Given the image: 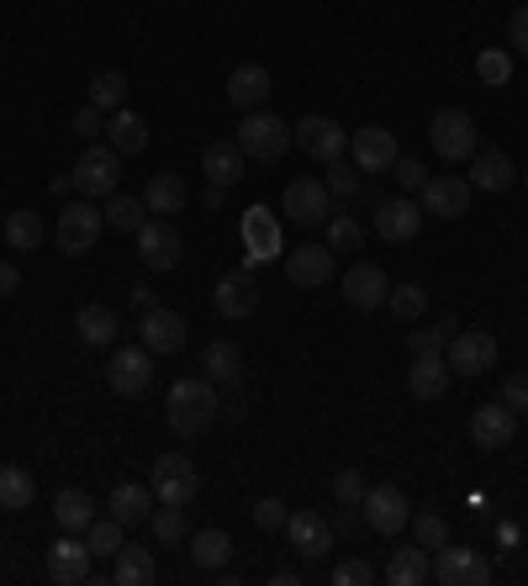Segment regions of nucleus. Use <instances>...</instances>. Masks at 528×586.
I'll return each mask as SVG.
<instances>
[{
    "instance_id": "obj_27",
    "label": "nucleus",
    "mask_w": 528,
    "mask_h": 586,
    "mask_svg": "<svg viewBox=\"0 0 528 586\" xmlns=\"http://www.w3.org/2000/svg\"><path fill=\"white\" fill-rule=\"evenodd\" d=\"M264 96H270V69L264 64H238L227 75V101L238 106V111H260Z\"/></svg>"
},
{
    "instance_id": "obj_8",
    "label": "nucleus",
    "mask_w": 528,
    "mask_h": 586,
    "mask_svg": "<svg viewBox=\"0 0 528 586\" xmlns=\"http://www.w3.org/2000/svg\"><path fill=\"white\" fill-rule=\"evenodd\" d=\"M148 491H154V502L190 507L196 502V491H202V476H196V466H190L185 455H159V460H154V481H148Z\"/></svg>"
},
{
    "instance_id": "obj_20",
    "label": "nucleus",
    "mask_w": 528,
    "mask_h": 586,
    "mask_svg": "<svg viewBox=\"0 0 528 586\" xmlns=\"http://www.w3.org/2000/svg\"><path fill=\"white\" fill-rule=\"evenodd\" d=\"M423 206L412 202V196H391V202H381V212H375V233L387 243H412L418 233H423Z\"/></svg>"
},
{
    "instance_id": "obj_23",
    "label": "nucleus",
    "mask_w": 528,
    "mask_h": 586,
    "mask_svg": "<svg viewBox=\"0 0 528 586\" xmlns=\"http://www.w3.org/2000/svg\"><path fill=\"white\" fill-rule=\"evenodd\" d=\"M138 339L154 349V354H180V344H185V318H180V312H169V306H154V312H143Z\"/></svg>"
},
{
    "instance_id": "obj_42",
    "label": "nucleus",
    "mask_w": 528,
    "mask_h": 586,
    "mask_svg": "<svg viewBox=\"0 0 528 586\" xmlns=\"http://www.w3.org/2000/svg\"><path fill=\"white\" fill-rule=\"evenodd\" d=\"M143 212L148 206H138V196H106V227H117V233H138L143 227Z\"/></svg>"
},
{
    "instance_id": "obj_22",
    "label": "nucleus",
    "mask_w": 528,
    "mask_h": 586,
    "mask_svg": "<svg viewBox=\"0 0 528 586\" xmlns=\"http://www.w3.org/2000/svg\"><path fill=\"white\" fill-rule=\"evenodd\" d=\"M285 281L291 285H327L333 281V248L327 243H302L285 254Z\"/></svg>"
},
{
    "instance_id": "obj_54",
    "label": "nucleus",
    "mask_w": 528,
    "mask_h": 586,
    "mask_svg": "<svg viewBox=\"0 0 528 586\" xmlns=\"http://www.w3.org/2000/svg\"><path fill=\"white\" fill-rule=\"evenodd\" d=\"M502 402H508L512 412H528V375H524V370L502 381Z\"/></svg>"
},
{
    "instance_id": "obj_55",
    "label": "nucleus",
    "mask_w": 528,
    "mask_h": 586,
    "mask_svg": "<svg viewBox=\"0 0 528 586\" xmlns=\"http://www.w3.org/2000/svg\"><path fill=\"white\" fill-rule=\"evenodd\" d=\"M508 38H512V48H518V53H528V6H518V11H512Z\"/></svg>"
},
{
    "instance_id": "obj_45",
    "label": "nucleus",
    "mask_w": 528,
    "mask_h": 586,
    "mask_svg": "<svg viewBox=\"0 0 528 586\" xmlns=\"http://www.w3.org/2000/svg\"><path fill=\"white\" fill-rule=\"evenodd\" d=\"M323 185L333 191V202H354V196H360V169H349V159H333Z\"/></svg>"
},
{
    "instance_id": "obj_26",
    "label": "nucleus",
    "mask_w": 528,
    "mask_h": 586,
    "mask_svg": "<svg viewBox=\"0 0 528 586\" xmlns=\"http://www.w3.org/2000/svg\"><path fill=\"white\" fill-rule=\"evenodd\" d=\"M391 586H423L433 582V555L423 545H397L387 555V570H381Z\"/></svg>"
},
{
    "instance_id": "obj_24",
    "label": "nucleus",
    "mask_w": 528,
    "mask_h": 586,
    "mask_svg": "<svg viewBox=\"0 0 528 586\" xmlns=\"http://www.w3.org/2000/svg\"><path fill=\"white\" fill-rule=\"evenodd\" d=\"M470 185L502 196V191L518 185V164H512L508 154H497V148H476V159H470Z\"/></svg>"
},
{
    "instance_id": "obj_51",
    "label": "nucleus",
    "mask_w": 528,
    "mask_h": 586,
    "mask_svg": "<svg viewBox=\"0 0 528 586\" xmlns=\"http://www.w3.org/2000/svg\"><path fill=\"white\" fill-rule=\"evenodd\" d=\"M285 518H291V512H285L281 497H260V502H254V528H264V534L285 528Z\"/></svg>"
},
{
    "instance_id": "obj_57",
    "label": "nucleus",
    "mask_w": 528,
    "mask_h": 586,
    "mask_svg": "<svg viewBox=\"0 0 528 586\" xmlns=\"http://www.w3.org/2000/svg\"><path fill=\"white\" fill-rule=\"evenodd\" d=\"M439 344H444V339H439V328H428V333H412V339H407V349H412V354H433Z\"/></svg>"
},
{
    "instance_id": "obj_16",
    "label": "nucleus",
    "mask_w": 528,
    "mask_h": 586,
    "mask_svg": "<svg viewBox=\"0 0 528 586\" xmlns=\"http://www.w3.org/2000/svg\"><path fill=\"white\" fill-rule=\"evenodd\" d=\"M90 560H96L90 545L75 539V534H63V528H59V539L48 545V576H53L59 586H85L90 582Z\"/></svg>"
},
{
    "instance_id": "obj_1",
    "label": "nucleus",
    "mask_w": 528,
    "mask_h": 586,
    "mask_svg": "<svg viewBox=\"0 0 528 586\" xmlns=\"http://www.w3.org/2000/svg\"><path fill=\"white\" fill-rule=\"evenodd\" d=\"M217 412H223V397H217V385L206 381H175L169 385V402H164V418L169 428L180 433V439H196L206 428L217 423Z\"/></svg>"
},
{
    "instance_id": "obj_15",
    "label": "nucleus",
    "mask_w": 528,
    "mask_h": 586,
    "mask_svg": "<svg viewBox=\"0 0 528 586\" xmlns=\"http://www.w3.org/2000/svg\"><path fill=\"white\" fill-rule=\"evenodd\" d=\"M291 133H296V148H302L306 159L333 164V159H344V148H349V133L333 117H302Z\"/></svg>"
},
{
    "instance_id": "obj_19",
    "label": "nucleus",
    "mask_w": 528,
    "mask_h": 586,
    "mask_svg": "<svg viewBox=\"0 0 528 586\" xmlns=\"http://www.w3.org/2000/svg\"><path fill=\"white\" fill-rule=\"evenodd\" d=\"M518 433V412L508 402H487L470 412V445L476 449H508Z\"/></svg>"
},
{
    "instance_id": "obj_9",
    "label": "nucleus",
    "mask_w": 528,
    "mask_h": 586,
    "mask_svg": "<svg viewBox=\"0 0 528 586\" xmlns=\"http://www.w3.org/2000/svg\"><path fill=\"white\" fill-rule=\"evenodd\" d=\"M281 212L296 227H327V217H333V191H327L323 180H291L281 196Z\"/></svg>"
},
{
    "instance_id": "obj_46",
    "label": "nucleus",
    "mask_w": 528,
    "mask_h": 586,
    "mask_svg": "<svg viewBox=\"0 0 528 586\" xmlns=\"http://www.w3.org/2000/svg\"><path fill=\"white\" fill-rule=\"evenodd\" d=\"M391 175H397V185H402V196H418V191L428 185V164H423V159H412V154H397Z\"/></svg>"
},
{
    "instance_id": "obj_5",
    "label": "nucleus",
    "mask_w": 528,
    "mask_h": 586,
    "mask_svg": "<svg viewBox=\"0 0 528 586\" xmlns=\"http://www.w3.org/2000/svg\"><path fill=\"white\" fill-rule=\"evenodd\" d=\"M106 227V212H96V202L85 196V202L63 206L59 223H53V243H59V254H90L96 238H101Z\"/></svg>"
},
{
    "instance_id": "obj_38",
    "label": "nucleus",
    "mask_w": 528,
    "mask_h": 586,
    "mask_svg": "<svg viewBox=\"0 0 528 586\" xmlns=\"http://www.w3.org/2000/svg\"><path fill=\"white\" fill-rule=\"evenodd\" d=\"M32 497H38V481H32V470L0 466V512H21V507H32Z\"/></svg>"
},
{
    "instance_id": "obj_50",
    "label": "nucleus",
    "mask_w": 528,
    "mask_h": 586,
    "mask_svg": "<svg viewBox=\"0 0 528 586\" xmlns=\"http://www.w3.org/2000/svg\"><path fill=\"white\" fill-rule=\"evenodd\" d=\"M365 491H370V486H365V476H360L354 466L333 476V497H339L344 507H360V502H365Z\"/></svg>"
},
{
    "instance_id": "obj_4",
    "label": "nucleus",
    "mask_w": 528,
    "mask_h": 586,
    "mask_svg": "<svg viewBox=\"0 0 528 586\" xmlns=\"http://www.w3.org/2000/svg\"><path fill=\"white\" fill-rule=\"evenodd\" d=\"M428 143H433V154H439L444 164H470L476 159V117L460 111V106L433 111V121H428Z\"/></svg>"
},
{
    "instance_id": "obj_13",
    "label": "nucleus",
    "mask_w": 528,
    "mask_h": 586,
    "mask_svg": "<svg viewBox=\"0 0 528 586\" xmlns=\"http://www.w3.org/2000/svg\"><path fill=\"white\" fill-rule=\"evenodd\" d=\"M397 133L391 127H360L354 138H349V159L354 169H365V175H391V164H397Z\"/></svg>"
},
{
    "instance_id": "obj_53",
    "label": "nucleus",
    "mask_w": 528,
    "mask_h": 586,
    "mask_svg": "<svg viewBox=\"0 0 528 586\" xmlns=\"http://www.w3.org/2000/svg\"><path fill=\"white\" fill-rule=\"evenodd\" d=\"M75 133H80L85 143H96L106 133V111H96V106H85V111H75V121H69Z\"/></svg>"
},
{
    "instance_id": "obj_21",
    "label": "nucleus",
    "mask_w": 528,
    "mask_h": 586,
    "mask_svg": "<svg viewBox=\"0 0 528 586\" xmlns=\"http://www.w3.org/2000/svg\"><path fill=\"white\" fill-rule=\"evenodd\" d=\"M391 285L387 275H381V264H349L344 275V302L354 306V312H375V306H387Z\"/></svg>"
},
{
    "instance_id": "obj_33",
    "label": "nucleus",
    "mask_w": 528,
    "mask_h": 586,
    "mask_svg": "<svg viewBox=\"0 0 528 586\" xmlns=\"http://www.w3.org/2000/svg\"><path fill=\"white\" fill-rule=\"evenodd\" d=\"M111 560H117V570H111V582H117V586H148L154 576H159L154 549H143V545H123Z\"/></svg>"
},
{
    "instance_id": "obj_58",
    "label": "nucleus",
    "mask_w": 528,
    "mask_h": 586,
    "mask_svg": "<svg viewBox=\"0 0 528 586\" xmlns=\"http://www.w3.org/2000/svg\"><path fill=\"white\" fill-rule=\"evenodd\" d=\"M17 285H21V270H17L11 260H6V264H0V296H11Z\"/></svg>"
},
{
    "instance_id": "obj_49",
    "label": "nucleus",
    "mask_w": 528,
    "mask_h": 586,
    "mask_svg": "<svg viewBox=\"0 0 528 586\" xmlns=\"http://www.w3.org/2000/svg\"><path fill=\"white\" fill-rule=\"evenodd\" d=\"M476 75H481L487 85H508L512 80V59L502 53V48H487V53L476 59Z\"/></svg>"
},
{
    "instance_id": "obj_36",
    "label": "nucleus",
    "mask_w": 528,
    "mask_h": 586,
    "mask_svg": "<svg viewBox=\"0 0 528 586\" xmlns=\"http://www.w3.org/2000/svg\"><path fill=\"white\" fill-rule=\"evenodd\" d=\"M75 333H80L85 344H96V349H106L111 344V339H117V333H123V323H117V312H111V306H80V312H75Z\"/></svg>"
},
{
    "instance_id": "obj_29",
    "label": "nucleus",
    "mask_w": 528,
    "mask_h": 586,
    "mask_svg": "<svg viewBox=\"0 0 528 586\" xmlns=\"http://www.w3.org/2000/svg\"><path fill=\"white\" fill-rule=\"evenodd\" d=\"M244 148L238 143H206V154H202V169H206V180L212 185H238L244 180Z\"/></svg>"
},
{
    "instance_id": "obj_60",
    "label": "nucleus",
    "mask_w": 528,
    "mask_h": 586,
    "mask_svg": "<svg viewBox=\"0 0 528 586\" xmlns=\"http://www.w3.org/2000/svg\"><path fill=\"white\" fill-rule=\"evenodd\" d=\"M433 328H439V339H444V344H449V339H454V333H460V323H454V318H439V323H433Z\"/></svg>"
},
{
    "instance_id": "obj_35",
    "label": "nucleus",
    "mask_w": 528,
    "mask_h": 586,
    "mask_svg": "<svg viewBox=\"0 0 528 586\" xmlns=\"http://www.w3.org/2000/svg\"><path fill=\"white\" fill-rule=\"evenodd\" d=\"M42 238H48L42 212H32V206H17V212L6 217V243H11V254H32Z\"/></svg>"
},
{
    "instance_id": "obj_41",
    "label": "nucleus",
    "mask_w": 528,
    "mask_h": 586,
    "mask_svg": "<svg viewBox=\"0 0 528 586\" xmlns=\"http://www.w3.org/2000/svg\"><path fill=\"white\" fill-rule=\"evenodd\" d=\"M387 306H391V318H402V323H418L428 312V291L423 285H391V296H387Z\"/></svg>"
},
{
    "instance_id": "obj_56",
    "label": "nucleus",
    "mask_w": 528,
    "mask_h": 586,
    "mask_svg": "<svg viewBox=\"0 0 528 586\" xmlns=\"http://www.w3.org/2000/svg\"><path fill=\"white\" fill-rule=\"evenodd\" d=\"M365 524V512H360V507H344L339 502V518H333V534H349V539H354V528Z\"/></svg>"
},
{
    "instance_id": "obj_44",
    "label": "nucleus",
    "mask_w": 528,
    "mask_h": 586,
    "mask_svg": "<svg viewBox=\"0 0 528 586\" xmlns=\"http://www.w3.org/2000/svg\"><path fill=\"white\" fill-rule=\"evenodd\" d=\"M85 545H90V555H117L123 549V524L117 518H96L85 528Z\"/></svg>"
},
{
    "instance_id": "obj_48",
    "label": "nucleus",
    "mask_w": 528,
    "mask_h": 586,
    "mask_svg": "<svg viewBox=\"0 0 528 586\" xmlns=\"http://www.w3.org/2000/svg\"><path fill=\"white\" fill-rule=\"evenodd\" d=\"M412 534H418V545L423 549L449 545V524L439 518V512H412Z\"/></svg>"
},
{
    "instance_id": "obj_52",
    "label": "nucleus",
    "mask_w": 528,
    "mask_h": 586,
    "mask_svg": "<svg viewBox=\"0 0 528 586\" xmlns=\"http://www.w3.org/2000/svg\"><path fill=\"white\" fill-rule=\"evenodd\" d=\"M370 582H375V566H365V560L333 566V586H370Z\"/></svg>"
},
{
    "instance_id": "obj_43",
    "label": "nucleus",
    "mask_w": 528,
    "mask_h": 586,
    "mask_svg": "<svg viewBox=\"0 0 528 586\" xmlns=\"http://www.w3.org/2000/svg\"><path fill=\"white\" fill-rule=\"evenodd\" d=\"M360 243H365V227L354 223L349 212H333V217H327V248H333V254H354Z\"/></svg>"
},
{
    "instance_id": "obj_47",
    "label": "nucleus",
    "mask_w": 528,
    "mask_h": 586,
    "mask_svg": "<svg viewBox=\"0 0 528 586\" xmlns=\"http://www.w3.org/2000/svg\"><path fill=\"white\" fill-rule=\"evenodd\" d=\"M260 212H264V206H254V212H248V243H254L248 264H260V260H270V254H275V227L264 223Z\"/></svg>"
},
{
    "instance_id": "obj_6",
    "label": "nucleus",
    "mask_w": 528,
    "mask_h": 586,
    "mask_svg": "<svg viewBox=\"0 0 528 586\" xmlns=\"http://www.w3.org/2000/svg\"><path fill=\"white\" fill-rule=\"evenodd\" d=\"M106 385L117 397H143L154 385V349L148 344H127V349H111L106 360Z\"/></svg>"
},
{
    "instance_id": "obj_59",
    "label": "nucleus",
    "mask_w": 528,
    "mask_h": 586,
    "mask_svg": "<svg viewBox=\"0 0 528 586\" xmlns=\"http://www.w3.org/2000/svg\"><path fill=\"white\" fill-rule=\"evenodd\" d=\"M133 306H138V312H154V306H159V291H148V285H133Z\"/></svg>"
},
{
    "instance_id": "obj_10",
    "label": "nucleus",
    "mask_w": 528,
    "mask_h": 586,
    "mask_svg": "<svg viewBox=\"0 0 528 586\" xmlns=\"http://www.w3.org/2000/svg\"><path fill=\"white\" fill-rule=\"evenodd\" d=\"M138 260L148 270H175L185 260V238H180V227H175V217H148L138 227Z\"/></svg>"
},
{
    "instance_id": "obj_39",
    "label": "nucleus",
    "mask_w": 528,
    "mask_h": 586,
    "mask_svg": "<svg viewBox=\"0 0 528 586\" xmlns=\"http://www.w3.org/2000/svg\"><path fill=\"white\" fill-rule=\"evenodd\" d=\"M90 106H96V111H123L127 106V75L123 69H101V75L90 80Z\"/></svg>"
},
{
    "instance_id": "obj_25",
    "label": "nucleus",
    "mask_w": 528,
    "mask_h": 586,
    "mask_svg": "<svg viewBox=\"0 0 528 586\" xmlns=\"http://www.w3.org/2000/svg\"><path fill=\"white\" fill-rule=\"evenodd\" d=\"M449 364H444V354L433 349V354H412V370H407V391L418 397V402H433V397H444L449 391Z\"/></svg>"
},
{
    "instance_id": "obj_7",
    "label": "nucleus",
    "mask_w": 528,
    "mask_h": 586,
    "mask_svg": "<svg viewBox=\"0 0 528 586\" xmlns=\"http://www.w3.org/2000/svg\"><path fill=\"white\" fill-rule=\"evenodd\" d=\"M433 582L439 586H487L491 582V560L481 555V549L439 545L433 549Z\"/></svg>"
},
{
    "instance_id": "obj_28",
    "label": "nucleus",
    "mask_w": 528,
    "mask_h": 586,
    "mask_svg": "<svg viewBox=\"0 0 528 586\" xmlns=\"http://www.w3.org/2000/svg\"><path fill=\"white\" fill-rule=\"evenodd\" d=\"M185 202H190V185H185L180 175H169V169L143 185V206H148L154 217H175V212H185Z\"/></svg>"
},
{
    "instance_id": "obj_11",
    "label": "nucleus",
    "mask_w": 528,
    "mask_h": 586,
    "mask_svg": "<svg viewBox=\"0 0 528 586\" xmlns=\"http://www.w3.org/2000/svg\"><path fill=\"white\" fill-rule=\"evenodd\" d=\"M360 512H365V528H375V534H402L407 524H412V502H407L402 486H370L365 502H360Z\"/></svg>"
},
{
    "instance_id": "obj_14",
    "label": "nucleus",
    "mask_w": 528,
    "mask_h": 586,
    "mask_svg": "<svg viewBox=\"0 0 528 586\" xmlns=\"http://www.w3.org/2000/svg\"><path fill=\"white\" fill-rule=\"evenodd\" d=\"M285 539H291V549H296L302 560H327L339 534H333V524H327L323 512H306V507H302V512H291V518H285Z\"/></svg>"
},
{
    "instance_id": "obj_12",
    "label": "nucleus",
    "mask_w": 528,
    "mask_h": 586,
    "mask_svg": "<svg viewBox=\"0 0 528 586\" xmlns=\"http://www.w3.org/2000/svg\"><path fill=\"white\" fill-rule=\"evenodd\" d=\"M444 364L454 381H476V375H487L491 364H497V339L491 333H454Z\"/></svg>"
},
{
    "instance_id": "obj_34",
    "label": "nucleus",
    "mask_w": 528,
    "mask_h": 586,
    "mask_svg": "<svg viewBox=\"0 0 528 586\" xmlns=\"http://www.w3.org/2000/svg\"><path fill=\"white\" fill-rule=\"evenodd\" d=\"M53 518H59L63 534H85V528L96 524V502L85 497L80 486H63L59 497H53Z\"/></svg>"
},
{
    "instance_id": "obj_61",
    "label": "nucleus",
    "mask_w": 528,
    "mask_h": 586,
    "mask_svg": "<svg viewBox=\"0 0 528 586\" xmlns=\"http://www.w3.org/2000/svg\"><path fill=\"white\" fill-rule=\"evenodd\" d=\"M75 191V175H53V196H69Z\"/></svg>"
},
{
    "instance_id": "obj_62",
    "label": "nucleus",
    "mask_w": 528,
    "mask_h": 586,
    "mask_svg": "<svg viewBox=\"0 0 528 586\" xmlns=\"http://www.w3.org/2000/svg\"><path fill=\"white\" fill-rule=\"evenodd\" d=\"M524 191H528V169H524Z\"/></svg>"
},
{
    "instance_id": "obj_18",
    "label": "nucleus",
    "mask_w": 528,
    "mask_h": 586,
    "mask_svg": "<svg viewBox=\"0 0 528 586\" xmlns=\"http://www.w3.org/2000/svg\"><path fill=\"white\" fill-rule=\"evenodd\" d=\"M212 306H217L223 318H233V323L254 318V312H260V281H254V270H233V275H223L217 291H212Z\"/></svg>"
},
{
    "instance_id": "obj_40",
    "label": "nucleus",
    "mask_w": 528,
    "mask_h": 586,
    "mask_svg": "<svg viewBox=\"0 0 528 586\" xmlns=\"http://www.w3.org/2000/svg\"><path fill=\"white\" fill-rule=\"evenodd\" d=\"M148 528H154V539H159V545H180V539H190V524H185V507H175V502H159V507H154V518H148Z\"/></svg>"
},
{
    "instance_id": "obj_3",
    "label": "nucleus",
    "mask_w": 528,
    "mask_h": 586,
    "mask_svg": "<svg viewBox=\"0 0 528 586\" xmlns=\"http://www.w3.org/2000/svg\"><path fill=\"white\" fill-rule=\"evenodd\" d=\"M117 185H123V154L111 143H90L75 159V191L90 202H106V196H117Z\"/></svg>"
},
{
    "instance_id": "obj_32",
    "label": "nucleus",
    "mask_w": 528,
    "mask_h": 586,
    "mask_svg": "<svg viewBox=\"0 0 528 586\" xmlns=\"http://www.w3.org/2000/svg\"><path fill=\"white\" fill-rule=\"evenodd\" d=\"M106 143H111V148H117V154H143V148H148V121L138 117V111H111V121H106Z\"/></svg>"
},
{
    "instance_id": "obj_2",
    "label": "nucleus",
    "mask_w": 528,
    "mask_h": 586,
    "mask_svg": "<svg viewBox=\"0 0 528 586\" xmlns=\"http://www.w3.org/2000/svg\"><path fill=\"white\" fill-rule=\"evenodd\" d=\"M291 143H296V133H291V121H281L275 111H244V121H238V148H244V159L275 164V159H285Z\"/></svg>"
},
{
    "instance_id": "obj_30",
    "label": "nucleus",
    "mask_w": 528,
    "mask_h": 586,
    "mask_svg": "<svg viewBox=\"0 0 528 586\" xmlns=\"http://www.w3.org/2000/svg\"><path fill=\"white\" fill-rule=\"evenodd\" d=\"M106 507H111V518H117L123 528L148 524V518H154V491L138 486V481H123L117 491H111V502H106Z\"/></svg>"
},
{
    "instance_id": "obj_31",
    "label": "nucleus",
    "mask_w": 528,
    "mask_h": 586,
    "mask_svg": "<svg viewBox=\"0 0 528 586\" xmlns=\"http://www.w3.org/2000/svg\"><path fill=\"white\" fill-rule=\"evenodd\" d=\"M202 370H206V381H212V385H217V381L238 385V381H244V349L227 344V339H217V344H206Z\"/></svg>"
},
{
    "instance_id": "obj_37",
    "label": "nucleus",
    "mask_w": 528,
    "mask_h": 586,
    "mask_svg": "<svg viewBox=\"0 0 528 586\" xmlns=\"http://www.w3.org/2000/svg\"><path fill=\"white\" fill-rule=\"evenodd\" d=\"M190 560L202 570H223L233 560V539H227V528H196L190 534Z\"/></svg>"
},
{
    "instance_id": "obj_17",
    "label": "nucleus",
    "mask_w": 528,
    "mask_h": 586,
    "mask_svg": "<svg viewBox=\"0 0 528 586\" xmlns=\"http://www.w3.org/2000/svg\"><path fill=\"white\" fill-rule=\"evenodd\" d=\"M418 206L433 212V217H444V223H454V217L470 212V180L466 175H433V180L418 191Z\"/></svg>"
}]
</instances>
